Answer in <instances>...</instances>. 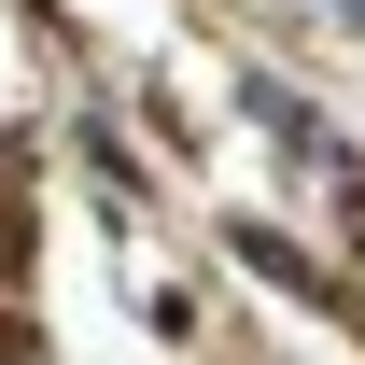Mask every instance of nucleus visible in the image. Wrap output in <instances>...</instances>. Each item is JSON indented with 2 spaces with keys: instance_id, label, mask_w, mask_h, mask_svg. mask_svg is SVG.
I'll use <instances>...</instances> for the list:
<instances>
[{
  "instance_id": "1",
  "label": "nucleus",
  "mask_w": 365,
  "mask_h": 365,
  "mask_svg": "<svg viewBox=\"0 0 365 365\" xmlns=\"http://www.w3.org/2000/svg\"><path fill=\"white\" fill-rule=\"evenodd\" d=\"M14 253H29V197L0 182V267H14Z\"/></svg>"
},
{
  "instance_id": "2",
  "label": "nucleus",
  "mask_w": 365,
  "mask_h": 365,
  "mask_svg": "<svg viewBox=\"0 0 365 365\" xmlns=\"http://www.w3.org/2000/svg\"><path fill=\"white\" fill-rule=\"evenodd\" d=\"M337 14H351V29H365V0H337Z\"/></svg>"
}]
</instances>
